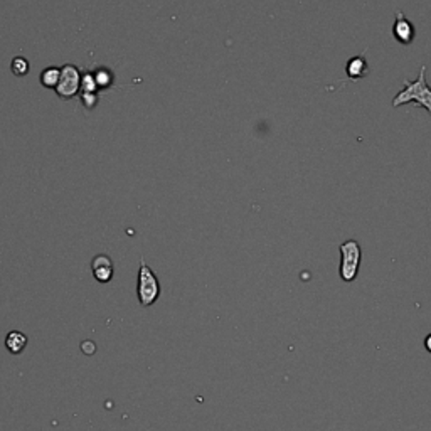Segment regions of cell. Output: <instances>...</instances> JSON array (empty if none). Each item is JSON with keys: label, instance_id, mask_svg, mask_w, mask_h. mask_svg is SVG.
Segmentation results:
<instances>
[{"label": "cell", "instance_id": "6da1fadb", "mask_svg": "<svg viewBox=\"0 0 431 431\" xmlns=\"http://www.w3.org/2000/svg\"><path fill=\"white\" fill-rule=\"evenodd\" d=\"M403 85L404 88L393 98L394 108L413 103L420 106V108H425L431 115V88L426 83V64H423L420 68L418 80H404Z\"/></svg>", "mask_w": 431, "mask_h": 431}, {"label": "cell", "instance_id": "7a4b0ae2", "mask_svg": "<svg viewBox=\"0 0 431 431\" xmlns=\"http://www.w3.org/2000/svg\"><path fill=\"white\" fill-rule=\"evenodd\" d=\"M160 282L154 270L147 265L145 260H140V268H138V280H137V297L143 309L152 307L160 297Z\"/></svg>", "mask_w": 431, "mask_h": 431}, {"label": "cell", "instance_id": "3957f363", "mask_svg": "<svg viewBox=\"0 0 431 431\" xmlns=\"http://www.w3.org/2000/svg\"><path fill=\"white\" fill-rule=\"evenodd\" d=\"M340 266L339 275L342 282L352 283L359 275L360 260H363V249L356 240H347L340 244Z\"/></svg>", "mask_w": 431, "mask_h": 431}, {"label": "cell", "instance_id": "277c9868", "mask_svg": "<svg viewBox=\"0 0 431 431\" xmlns=\"http://www.w3.org/2000/svg\"><path fill=\"white\" fill-rule=\"evenodd\" d=\"M80 69H78L75 64H64L63 68H61V76L59 83L56 86V93L59 94L61 98H73L80 92Z\"/></svg>", "mask_w": 431, "mask_h": 431}, {"label": "cell", "instance_id": "5b68a950", "mask_svg": "<svg viewBox=\"0 0 431 431\" xmlns=\"http://www.w3.org/2000/svg\"><path fill=\"white\" fill-rule=\"evenodd\" d=\"M393 36L401 46H409L414 41L416 31H414L413 22L409 19H406L403 10H396V20H394L393 26Z\"/></svg>", "mask_w": 431, "mask_h": 431}, {"label": "cell", "instance_id": "8992f818", "mask_svg": "<svg viewBox=\"0 0 431 431\" xmlns=\"http://www.w3.org/2000/svg\"><path fill=\"white\" fill-rule=\"evenodd\" d=\"M92 272L94 280L98 283L112 282L115 275V266L112 258L106 256V254H98V256H94L92 261Z\"/></svg>", "mask_w": 431, "mask_h": 431}, {"label": "cell", "instance_id": "52a82bcc", "mask_svg": "<svg viewBox=\"0 0 431 431\" xmlns=\"http://www.w3.org/2000/svg\"><path fill=\"white\" fill-rule=\"evenodd\" d=\"M369 69H371V68H369V63H367L366 57H364L363 54L354 56L347 61L346 75H347L349 80L357 81V80H363V78H366Z\"/></svg>", "mask_w": 431, "mask_h": 431}, {"label": "cell", "instance_id": "ba28073f", "mask_svg": "<svg viewBox=\"0 0 431 431\" xmlns=\"http://www.w3.org/2000/svg\"><path fill=\"white\" fill-rule=\"evenodd\" d=\"M27 344H29L27 335L20 330H10L9 334L6 335V349L14 356L22 354L24 349L27 347Z\"/></svg>", "mask_w": 431, "mask_h": 431}, {"label": "cell", "instance_id": "9c48e42d", "mask_svg": "<svg viewBox=\"0 0 431 431\" xmlns=\"http://www.w3.org/2000/svg\"><path fill=\"white\" fill-rule=\"evenodd\" d=\"M59 76H61L59 68H46L43 71V75H41L39 81L44 88L52 89V88H56L57 83H59Z\"/></svg>", "mask_w": 431, "mask_h": 431}, {"label": "cell", "instance_id": "30bf717a", "mask_svg": "<svg viewBox=\"0 0 431 431\" xmlns=\"http://www.w3.org/2000/svg\"><path fill=\"white\" fill-rule=\"evenodd\" d=\"M12 71H14V75L17 76H24L29 71V63L27 59H24V57H14L12 59Z\"/></svg>", "mask_w": 431, "mask_h": 431}, {"label": "cell", "instance_id": "8fae6325", "mask_svg": "<svg viewBox=\"0 0 431 431\" xmlns=\"http://www.w3.org/2000/svg\"><path fill=\"white\" fill-rule=\"evenodd\" d=\"M93 78L94 81H96L98 88H106V86L112 83V73L106 71V69H100L98 73H94Z\"/></svg>", "mask_w": 431, "mask_h": 431}, {"label": "cell", "instance_id": "7c38bea8", "mask_svg": "<svg viewBox=\"0 0 431 431\" xmlns=\"http://www.w3.org/2000/svg\"><path fill=\"white\" fill-rule=\"evenodd\" d=\"M425 347H426V351H428L430 354H431V334H430V335H426V339H425Z\"/></svg>", "mask_w": 431, "mask_h": 431}]
</instances>
